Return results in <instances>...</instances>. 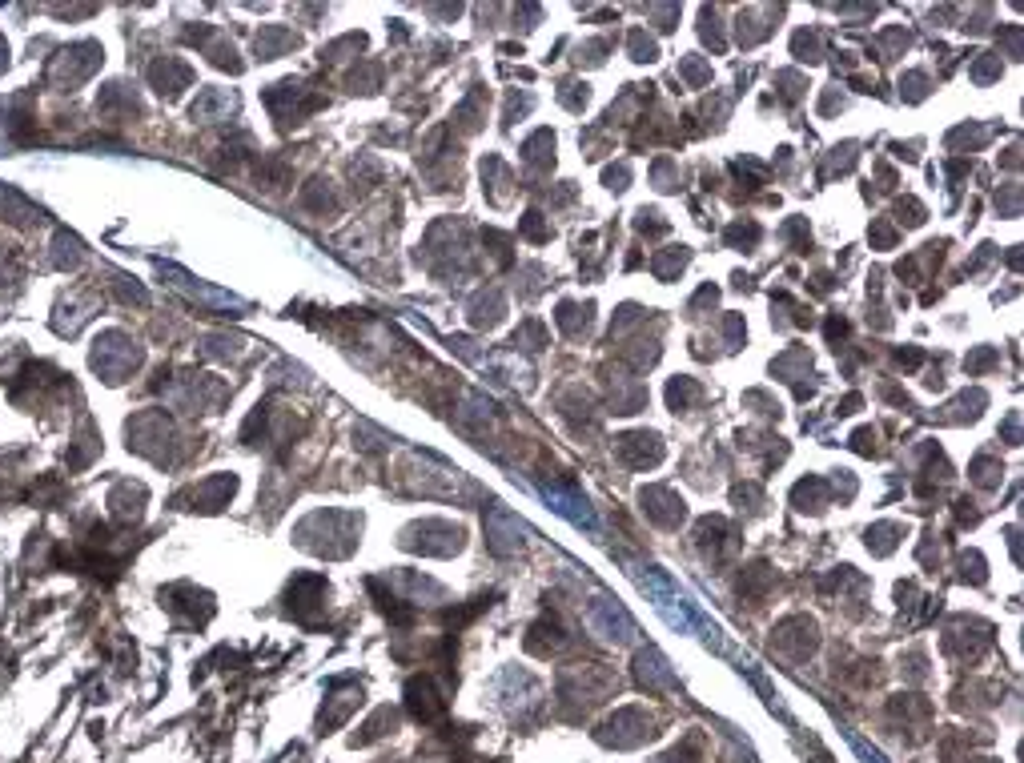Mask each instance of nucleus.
Wrapping results in <instances>:
<instances>
[{
	"instance_id": "1",
	"label": "nucleus",
	"mask_w": 1024,
	"mask_h": 763,
	"mask_svg": "<svg viewBox=\"0 0 1024 763\" xmlns=\"http://www.w3.org/2000/svg\"><path fill=\"white\" fill-rule=\"evenodd\" d=\"M639 587L651 595L655 611H659V615H663V619H667L675 631H683V635H687V631H703V635H715V627H711V623L699 615V607H695V603H691V599H687V595H683V591H679V587H675L667 575H659L655 567H651L647 575H639Z\"/></svg>"
},
{
	"instance_id": "2",
	"label": "nucleus",
	"mask_w": 1024,
	"mask_h": 763,
	"mask_svg": "<svg viewBox=\"0 0 1024 763\" xmlns=\"http://www.w3.org/2000/svg\"><path fill=\"white\" fill-rule=\"evenodd\" d=\"M539 490H543V498L555 506V511H559L563 519H571L575 527H587V531H595V515L587 511V502H583L579 494H567L563 486H551V482H543Z\"/></svg>"
}]
</instances>
